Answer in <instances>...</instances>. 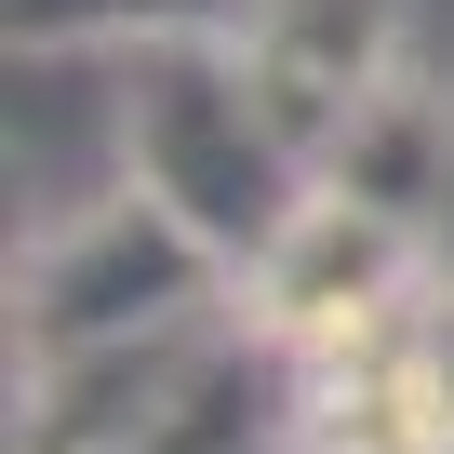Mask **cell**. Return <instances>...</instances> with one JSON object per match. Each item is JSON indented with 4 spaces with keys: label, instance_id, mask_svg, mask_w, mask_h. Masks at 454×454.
<instances>
[{
    "label": "cell",
    "instance_id": "obj_1",
    "mask_svg": "<svg viewBox=\"0 0 454 454\" xmlns=\"http://www.w3.org/2000/svg\"><path fill=\"white\" fill-rule=\"evenodd\" d=\"M121 160H134V187L174 227H200L227 268H241V254L268 268V241L308 214V187H294L308 147L268 121V94L241 81V54H160L147 94L121 107Z\"/></svg>",
    "mask_w": 454,
    "mask_h": 454
},
{
    "label": "cell",
    "instance_id": "obj_2",
    "mask_svg": "<svg viewBox=\"0 0 454 454\" xmlns=\"http://www.w3.org/2000/svg\"><path fill=\"white\" fill-rule=\"evenodd\" d=\"M214 241L200 227H174L134 174L107 187V200H81L54 241H41V268H27V334H41V361H94V348H147V334H187V308L214 294Z\"/></svg>",
    "mask_w": 454,
    "mask_h": 454
},
{
    "label": "cell",
    "instance_id": "obj_3",
    "mask_svg": "<svg viewBox=\"0 0 454 454\" xmlns=\"http://www.w3.org/2000/svg\"><path fill=\"white\" fill-rule=\"evenodd\" d=\"M227 54H241V81L268 94V121L294 147H334L387 94V0H254V27Z\"/></svg>",
    "mask_w": 454,
    "mask_h": 454
},
{
    "label": "cell",
    "instance_id": "obj_5",
    "mask_svg": "<svg viewBox=\"0 0 454 454\" xmlns=\"http://www.w3.org/2000/svg\"><path fill=\"white\" fill-rule=\"evenodd\" d=\"M254 27V0H14V54H94V41H200Z\"/></svg>",
    "mask_w": 454,
    "mask_h": 454
},
{
    "label": "cell",
    "instance_id": "obj_4",
    "mask_svg": "<svg viewBox=\"0 0 454 454\" xmlns=\"http://www.w3.org/2000/svg\"><path fill=\"white\" fill-rule=\"evenodd\" d=\"M321 454H454V348L374 334L348 361V387L321 401Z\"/></svg>",
    "mask_w": 454,
    "mask_h": 454
}]
</instances>
